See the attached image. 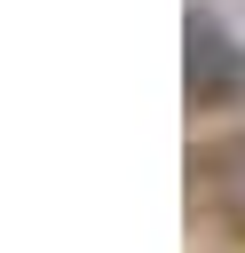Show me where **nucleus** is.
Segmentation results:
<instances>
[{
    "label": "nucleus",
    "mask_w": 245,
    "mask_h": 253,
    "mask_svg": "<svg viewBox=\"0 0 245 253\" xmlns=\"http://www.w3.org/2000/svg\"><path fill=\"white\" fill-rule=\"evenodd\" d=\"M190 206H198V221H213L221 237L245 245V134H221L190 158Z\"/></svg>",
    "instance_id": "nucleus-1"
},
{
    "label": "nucleus",
    "mask_w": 245,
    "mask_h": 253,
    "mask_svg": "<svg viewBox=\"0 0 245 253\" xmlns=\"http://www.w3.org/2000/svg\"><path fill=\"white\" fill-rule=\"evenodd\" d=\"M245 95V47L221 32L213 8H190V103H237Z\"/></svg>",
    "instance_id": "nucleus-2"
}]
</instances>
